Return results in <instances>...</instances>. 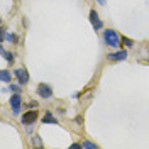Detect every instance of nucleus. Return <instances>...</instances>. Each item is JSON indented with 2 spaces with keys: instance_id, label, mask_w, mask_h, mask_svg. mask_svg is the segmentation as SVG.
Masks as SVG:
<instances>
[{
  "instance_id": "obj_6",
  "label": "nucleus",
  "mask_w": 149,
  "mask_h": 149,
  "mask_svg": "<svg viewBox=\"0 0 149 149\" xmlns=\"http://www.w3.org/2000/svg\"><path fill=\"white\" fill-rule=\"evenodd\" d=\"M37 117H39L37 110H29V112H26V113L20 117V120H22L24 125H29V124H34V122L37 120Z\"/></svg>"
},
{
  "instance_id": "obj_14",
  "label": "nucleus",
  "mask_w": 149,
  "mask_h": 149,
  "mask_svg": "<svg viewBox=\"0 0 149 149\" xmlns=\"http://www.w3.org/2000/svg\"><path fill=\"white\" fill-rule=\"evenodd\" d=\"M120 39H122V41H124V44H125V46H127V47H132V46H134V41H132V39H129V37L122 36Z\"/></svg>"
},
{
  "instance_id": "obj_8",
  "label": "nucleus",
  "mask_w": 149,
  "mask_h": 149,
  "mask_svg": "<svg viewBox=\"0 0 149 149\" xmlns=\"http://www.w3.org/2000/svg\"><path fill=\"white\" fill-rule=\"evenodd\" d=\"M41 122L42 124H58V120H56V117L53 115V112L47 110L44 115H42V119H41Z\"/></svg>"
},
{
  "instance_id": "obj_9",
  "label": "nucleus",
  "mask_w": 149,
  "mask_h": 149,
  "mask_svg": "<svg viewBox=\"0 0 149 149\" xmlns=\"http://www.w3.org/2000/svg\"><path fill=\"white\" fill-rule=\"evenodd\" d=\"M0 80H2L3 83H9L10 80H12V76H10V71H9V70H2V73H0Z\"/></svg>"
},
{
  "instance_id": "obj_16",
  "label": "nucleus",
  "mask_w": 149,
  "mask_h": 149,
  "mask_svg": "<svg viewBox=\"0 0 149 149\" xmlns=\"http://www.w3.org/2000/svg\"><path fill=\"white\" fill-rule=\"evenodd\" d=\"M97 2H98L100 5H103V3H105V0H97Z\"/></svg>"
},
{
  "instance_id": "obj_5",
  "label": "nucleus",
  "mask_w": 149,
  "mask_h": 149,
  "mask_svg": "<svg viewBox=\"0 0 149 149\" xmlns=\"http://www.w3.org/2000/svg\"><path fill=\"white\" fill-rule=\"evenodd\" d=\"M14 74H15V78H17V81L22 86H26L29 83V73L27 70H24V68H17V70H14Z\"/></svg>"
},
{
  "instance_id": "obj_12",
  "label": "nucleus",
  "mask_w": 149,
  "mask_h": 149,
  "mask_svg": "<svg viewBox=\"0 0 149 149\" xmlns=\"http://www.w3.org/2000/svg\"><path fill=\"white\" fill-rule=\"evenodd\" d=\"M5 39H7L9 42H12V44H17V41H19V37L15 36V34H5Z\"/></svg>"
},
{
  "instance_id": "obj_2",
  "label": "nucleus",
  "mask_w": 149,
  "mask_h": 149,
  "mask_svg": "<svg viewBox=\"0 0 149 149\" xmlns=\"http://www.w3.org/2000/svg\"><path fill=\"white\" fill-rule=\"evenodd\" d=\"M36 92L41 98H51L53 97V86L47 85V83H39L36 88Z\"/></svg>"
},
{
  "instance_id": "obj_4",
  "label": "nucleus",
  "mask_w": 149,
  "mask_h": 149,
  "mask_svg": "<svg viewBox=\"0 0 149 149\" xmlns=\"http://www.w3.org/2000/svg\"><path fill=\"white\" fill-rule=\"evenodd\" d=\"M20 105H22V97L19 93H12V97H10V107H12V112L15 115L20 113Z\"/></svg>"
},
{
  "instance_id": "obj_13",
  "label": "nucleus",
  "mask_w": 149,
  "mask_h": 149,
  "mask_svg": "<svg viewBox=\"0 0 149 149\" xmlns=\"http://www.w3.org/2000/svg\"><path fill=\"white\" fill-rule=\"evenodd\" d=\"M81 146H83V149H95V148H98V146H97L95 142H90V141H86V142H83Z\"/></svg>"
},
{
  "instance_id": "obj_11",
  "label": "nucleus",
  "mask_w": 149,
  "mask_h": 149,
  "mask_svg": "<svg viewBox=\"0 0 149 149\" xmlns=\"http://www.w3.org/2000/svg\"><path fill=\"white\" fill-rule=\"evenodd\" d=\"M32 146H34V148H42V139H41L39 136H34V137H32Z\"/></svg>"
},
{
  "instance_id": "obj_10",
  "label": "nucleus",
  "mask_w": 149,
  "mask_h": 149,
  "mask_svg": "<svg viewBox=\"0 0 149 149\" xmlns=\"http://www.w3.org/2000/svg\"><path fill=\"white\" fill-rule=\"evenodd\" d=\"M0 51H2V54H3V58L9 61V63H14V59H15V54L14 53H9V51H5L3 47H0Z\"/></svg>"
},
{
  "instance_id": "obj_3",
  "label": "nucleus",
  "mask_w": 149,
  "mask_h": 149,
  "mask_svg": "<svg viewBox=\"0 0 149 149\" xmlns=\"http://www.w3.org/2000/svg\"><path fill=\"white\" fill-rule=\"evenodd\" d=\"M88 19H90V24L93 26L95 31H100V29L103 27V22H102V19H100V15H98V12H97V10H90Z\"/></svg>"
},
{
  "instance_id": "obj_7",
  "label": "nucleus",
  "mask_w": 149,
  "mask_h": 149,
  "mask_svg": "<svg viewBox=\"0 0 149 149\" xmlns=\"http://www.w3.org/2000/svg\"><path fill=\"white\" fill-rule=\"evenodd\" d=\"M107 58H109L110 61H124V59H127V51H125V49H120V51H117V53L107 54Z\"/></svg>"
},
{
  "instance_id": "obj_15",
  "label": "nucleus",
  "mask_w": 149,
  "mask_h": 149,
  "mask_svg": "<svg viewBox=\"0 0 149 149\" xmlns=\"http://www.w3.org/2000/svg\"><path fill=\"white\" fill-rule=\"evenodd\" d=\"M20 86H22V85L19 83V85H10L9 88H10V92H14V93H19V92H20Z\"/></svg>"
},
{
  "instance_id": "obj_1",
  "label": "nucleus",
  "mask_w": 149,
  "mask_h": 149,
  "mask_svg": "<svg viewBox=\"0 0 149 149\" xmlns=\"http://www.w3.org/2000/svg\"><path fill=\"white\" fill-rule=\"evenodd\" d=\"M103 41H105L107 46H110V47H117L120 44V37H119V34L113 29H105L103 31Z\"/></svg>"
}]
</instances>
